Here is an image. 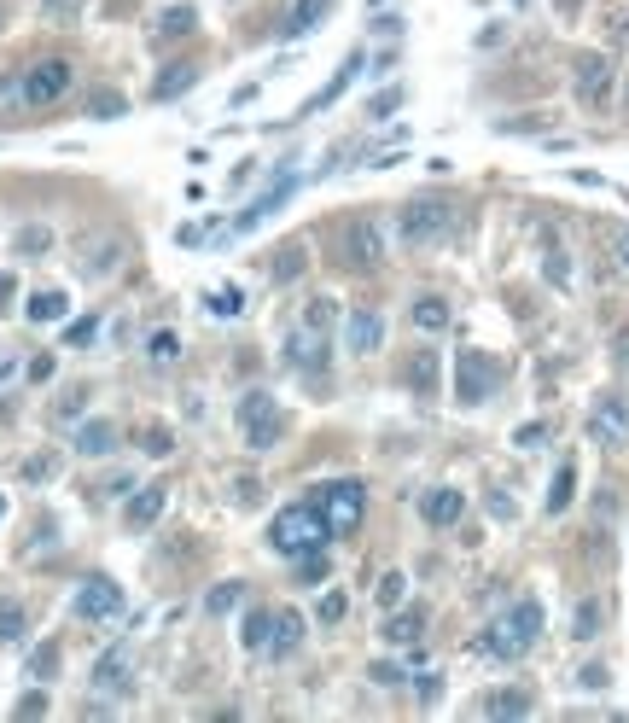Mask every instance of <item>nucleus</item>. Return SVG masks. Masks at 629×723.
<instances>
[{
    "label": "nucleus",
    "mask_w": 629,
    "mask_h": 723,
    "mask_svg": "<svg viewBox=\"0 0 629 723\" xmlns=\"http://www.w3.org/2000/svg\"><path fill=\"white\" fill-rule=\"evenodd\" d=\"M408 321H414L420 333H443V327L455 321V310H449V298H437V292H426V298H414V310H408Z\"/></svg>",
    "instance_id": "aec40b11"
},
{
    "label": "nucleus",
    "mask_w": 629,
    "mask_h": 723,
    "mask_svg": "<svg viewBox=\"0 0 629 723\" xmlns=\"http://www.w3.org/2000/svg\"><path fill=\"white\" fill-rule=\"evenodd\" d=\"M18 251H47V228H24V234H18Z\"/></svg>",
    "instance_id": "09e8293b"
},
{
    "label": "nucleus",
    "mask_w": 629,
    "mask_h": 723,
    "mask_svg": "<svg viewBox=\"0 0 629 723\" xmlns=\"http://www.w3.org/2000/svg\"><path fill=\"white\" fill-rule=\"evenodd\" d=\"M117 111H123L117 94H94V117H117Z\"/></svg>",
    "instance_id": "3c124183"
},
{
    "label": "nucleus",
    "mask_w": 629,
    "mask_h": 723,
    "mask_svg": "<svg viewBox=\"0 0 629 723\" xmlns=\"http://www.w3.org/2000/svg\"><path fill=\"white\" fill-rule=\"evenodd\" d=\"M344 339H350V350H356V356H373V350L385 345V321H379V310H350Z\"/></svg>",
    "instance_id": "dca6fc26"
},
{
    "label": "nucleus",
    "mask_w": 629,
    "mask_h": 723,
    "mask_svg": "<svg viewBox=\"0 0 629 723\" xmlns=\"http://www.w3.org/2000/svg\"><path fill=\"white\" fill-rule=\"evenodd\" d=\"M146 356H152V362H158V368H169V362H175V356H181V339H175V333H169V327H158V333H152V339H146Z\"/></svg>",
    "instance_id": "2f4dec72"
},
{
    "label": "nucleus",
    "mask_w": 629,
    "mask_h": 723,
    "mask_svg": "<svg viewBox=\"0 0 629 723\" xmlns=\"http://www.w3.org/2000/svg\"><path fill=\"white\" fill-rule=\"evenodd\" d=\"M24 479H30V484L53 479V455H35V461H24Z\"/></svg>",
    "instance_id": "a18cd8bd"
},
{
    "label": "nucleus",
    "mask_w": 629,
    "mask_h": 723,
    "mask_svg": "<svg viewBox=\"0 0 629 723\" xmlns=\"http://www.w3.org/2000/svg\"><path fill=\"white\" fill-rule=\"evenodd\" d=\"M373 683H379V689H397V683H402V665H385V659H379V665H373Z\"/></svg>",
    "instance_id": "de8ad7c7"
},
{
    "label": "nucleus",
    "mask_w": 629,
    "mask_h": 723,
    "mask_svg": "<svg viewBox=\"0 0 629 723\" xmlns=\"http://www.w3.org/2000/svg\"><path fill=\"white\" fill-rule=\"evenodd\" d=\"M321 578H327V549L298 554V584H321Z\"/></svg>",
    "instance_id": "c9c22d12"
},
{
    "label": "nucleus",
    "mask_w": 629,
    "mask_h": 723,
    "mask_svg": "<svg viewBox=\"0 0 629 723\" xmlns=\"http://www.w3.org/2000/svg\"><path fill=\"white\" fill-rule=\"evenodd\" d=\"M204 304H210V315H239V304H245V298H239V286H222V292H210Z\"/></svg>",
    "instance_id": "58836bf2"
},
{
    "label": "nucleus",
    "mask_w": 629,
    "mask_h": 723,
    "mask_svg": "<svg viewBox=\"0 0 629 723\" xmlns=\"http://www.w3.org/2000/svg\"><path fill=\"white\" fill-rule=\"evenodd\" d=\"M41 712H47V694H24L18 700V718H41Z\"/></svg>",
    "instance_id": "8fccbe9b"
},
{
    "label": "nucleus",
    "mask_w": 629,
    "mask_h": 723,
    "mask_svg": "<svg viewBox=\"0 0 629 723\" xmlns=\"http://www.w3.org/2000/svg\"><path fill=\"white\" fill-rule=\"evenodd\" d=\"M332 537H338V531H332V519L321 514V502H292V508H280V514L268 519V549H280L286 560L327 549Z\"/></svg>",
    "instance_id": "f257e3e1"
},
{
    "label": "nucleus",
    "mask_w": 629,
    "mask_h": 723,
    "mask_svg": "<svg viewBox=\"0 0 629 723\" xmlns=\"http://www.w3.org/2000/svg\"><path fill=\"white\" fill-rule=\"evenodd\" d=\"M146 449H152V455H169V432H146Z\"/></svg>",
    "instance_id": "6e6d98bb"
},
{
    "label": "nucleus",
    "mask_w": 629,
    "mask_h": 723,
    "mask_svg": "<svg viewBox=\"0 0 629 723\" xmlns=\"http://www.w3.org/2000/svg\"><path fill=\"white\" fill-rule=\"evenodd\" d=\"M420 630H426V613H420V607H408V613H397V619L385 624V642H391V648H414V642H420Z\"/></svg>",
    "instance_id": "b1692460"
},
{
    "label": "nucleus",
    "mask_w": 629,
    "mask_h": 723,
    "mask_svg": "<svg viewBox=\"0 0 629 723\" xmlns=\"http://www.w3.org/2000/svg\"><path fill=\"white\" fill-rule=\"evenodd\" d=\"M373 595H379V607H402V595H408V578H402V572H385Z\"/></svg>",
    "instance_id": "f704fd0d"
},
{
    "label": "nucleus",
    "mask_w": 629,
    "mask_h": 723,
    "mask_svg": "<svg viewBox=\"0 0 629 723\" xmlns=\"http://www.w3.org/2000/svg\"><path fill=\"white\" fill-rule=\"evenodd\" d=\"M542 438H548V426H519V444H542Z\"/></svg>",
    "instance_id": "5fc2aeb1"
},
{
    "label": "nucleus",
    "mask_w": 629,
    "mask_h": 723,
    "mask_svg": "<svg viewBox=\"0 0 629 723\" xmlns=\"http://www.w3.org/2000/svg\"><path fill=\"white\" fill-rule=\"evenodd\" d=\"M233 607H239V584L210 589V613H233Z\"/></svg>",
    "instance_id": "c03bdc74"
},
{
    "label": "nucleus",
    "mask_w": 629,
    "mask_h": 723,
    "mask_svg": "<svg viewBox=\"0 0 629 723\" xmlns=\"http://www.w3.org/2000/svg\"><path fill=\"white\" fill-rule=\"evenodd\" d=\"M344 269H379V263H385V228H379V222H373V216H350V222H344Z\"/></svg>",
    "instance_id": "6e6552de"
},
{
    "label": "nucleus",
    "mask_w": 629,
    "mask_h": 723,
    "mask_svg": "<svg viewBox=\"0 0 629 723\" xmlns=\"http://www.w3.org/2000/svg\"><path fill=\"white\" fill-rule=\"evenodd\" d=\"M362 65H367V53H350V59H344V65H338V76H332L327 88H321V94H315V100H309V111H327V105L338 100V94H344V88H350V82H356V76H362Z\"/></svg>",
    "instance_id": "5701e85b"
},
{
    "label": "nucleus",
    "mask_w": 629,
    "mask_h": 723,
    "mask_svg": "<svg viewBox=\"0 0 629 723\" xmlns=\"http://www.w3.org/2000/svg\"><path fill=\"white\" fill-rule=\"evenodd\" d=\"M292 187H298V175H292V164H280V181L268 187L263 199H251L245 205V216H233V234H251V228H263V216H274V210L292 199Z\"/></svg>",
    "instance_id": "9d476101"
},
{
    "label": "nucleus",
    "mask_w": 629,
    "mask_h": 723,
    "mask_svg": "<svg viewBox=\"0 0 629 723\" xmlns=\"http://www.w3.org/2000/svg\"><path fill=\"white\" fill-rule=\"evenodd\" d=\"M193 82H199V65H169L164 76H158V88H152V94H158V100H175V94H187Z\"/></svg>",
    "instance_id": "bb28decb"
},
{
    "label": "nucleus",
    "mask_w": 629,
    "mask_h": 723,
    "mask_svg": "<svg viewBox=\"0 0 629 723\" xmlns=\"http://www.w3.org/2000/svg\"><path fill=\"white\" fill-rule=\"evenodd\" d=\"M525 712H530V694H525V689L490 694V718H525Z\"/></svg>",
    "instance_id": "7c9ffc66"
},
{
    "label": "nucleus",
    "mask_w": 629,
    "mask_h": 723,
    "mask_svg": "<svg viewBox=\"0 0 629 723\" xmlns=\"http://www.w3.org/2000/svg\"><path fill=\"white\" fill-rule=\"evenodd\" d=\"M315 502H321V514L332 519V531L344 537V531H356L362 514H367V484L362 479H332V484L315 490Z\"/></svg>",
    "instance_id": "0eeeda50"
},
{
    "label": "nucleus",
    "mask_w": 629,
    "mask_h": 723,
    "mask_svg": "<svg viewBox=\"0 0 629 723\" xmlns=\"http://www.w3.org/2000/svg\"><path fill=\"white\" fill-rule=\"evenodd\" d=\"M408 385H414V397H437V350H420L414 362H408Z\"/></svg>",
    "instance_id": "393cba45"
},
{
    "label": "nucleus",
    "mask_w": 629,
    "mask_h": 723,
    "mask_svg": "<svg viewBox=\"0 0 629 723\" xmlns=\"http://www.w3.org/2000/svg\"><path fill=\"white\" fill-rule=\"evenodd\" d=\"M117 613H123V589H117V578L88 572V578L76 584V619L100 624V619H117Z\"/></svg>",
    "instance_id": "1a4fd4ad"
},
{
    "label": "nucleus",
    "mask_w": 629,
    "mask_h": 723,
    "mask_svg": "<svg viewBox=\"0 0 629 723\" xmlns=\"http://www.w3.org/2000/svg\"><path fill=\"white\" fill-rule=\"evenodd\" d=\"M397 228L408 245H443L461 228V210L449 205V199H408L397 216Z\"/></svg>",
    "instance_id": "7ed1b4c3"
},
{
    "label": "nucleus",
    "mask_w": 629,
    "mask_h": 723,
    "mask_svg": "<svg viewBox=\"0 0 629 723\" xmlns=\"http://www.w3.org/2000/svg\"><path fill=\"white\" fill-rule=\"evenodd\" d=\"M606 94H612V65H606L600 53H583V59H577V100L606 105Z\"/></svg>",
    "instance_id": "ddd939ff"
},
{
    "label": "nucleus",
    "mask_w": 629,
    "mask_h": 723,
    "mask_svg": "<svg viewBox=\"0 0 629 723\" xmlns=\"http://www.w3.org/2000/svg\"><path fill=\"white\" fill-rule=\"evenodd\" d=\"M402 105V88H385V94H373V105H367V117H391Z\"/></svg>",
    "instance_id": "37998d69"
},
{
    "label": "nucleus",
    "mask_w": 629,
    "mask_h": 723,
    "mask_svg": "<svg viewBox=\"0 0 629 723\" xmlns=\"http://www.w3.org/2000/svg\"><path fill=\"white\" fill-rule=\"evenodd\" d=\"M344 613H350V601H344V589H327V595H321V624H338V619H344Z\"/></svg>",
    "instance_id": "a19ab883"
},
{
    "label": "nucleus",
    "mask_w": 629,
    "mask_h": 723,
    "mask_svg": "<svg viewBox=\"0 0 629 723\" xmlns=\"http://www.w3.org/2000/svg\"><path fill=\"white\" fill-rule=\"evenodd\" d=\"M571 490H577V467L565 461L560 473H554V484H548V514H565V508H571Z\"/></svg>",
    "instance_id": "c756f323"
},
{
    "label": "nucleus",
    "mask_w": 629,
    "mask_h": 723,
    "mask_svg": "<svg viewBox=\"0 0 629 723\" xmlns=\"http://www.w3.org/2000/svg\"><path fill=\"white\" fill-rule=\"evenodd\" d=\"M123 263V240L117 234H100V240H76V269L88 280H105L111 269Z\"/></svg>",
    "instance_id": "9b49d317"
},
{
    "label": "nucleus",
    "mask_w": 629,
    "mask_h": 723,
    "mask_svg": "<svg viewBox=\"0 0 629 723\" xmlns=\"http://www.w3.org/2000/svg\"><path fill=\"white\" fill-rule=\"evenodd\" d=\"M164 502H169V484H146V490H140V496L129 502V531H146V525H158Z\"/></svg>",
    "instance_id": "6ab92c4d"
},
{
    "label": "nucleus",
    "mask_w": 629,
    "mask_h": 723,
    "mask_svg": "<svg viewBox=\"0 0 629 723\" xmlns=\"http://www.w3.org/2000/svg\"><path fill=\"white\" fill-rule=\"evenodd\" d=\"M542 642V601L536 595H525V601H513L507 613H501L484 636H478V654L490 659H525L530 648Z\"/></svg>",
    "instance_id": "f03ea898"
},
{
    "label": "nucleus",
    "mask_w": 629,
    "mask_h": 723,
    "mask_svg": "<svg viewBox=\"0 0 629 723\" xmlns=\"http://www.w3.org/2000/svg\"><path fill=\"white\" fill-rule=\"evenodd\" d=\"M595 630H600V607L583 601V607H577V642H595Z\"/></svg>",
    "instance_id": "ea45409f"
},
{
    "label": "nucleus",
    "mask_w": 629,
    "mask_h": 723,
    "mask_svg": "<svg viewBox=\"0 0 629 723\" xmlns=\"http://www.w3.org/2000/svg\"><path fill=\"white\" fill-rule=\"evenodd\" d=\"M94 333H100V321H94V315H82V321H76V327H70L65 339H70V345H88V339H94Z\"/></svg>",
    "instance_id": "49530a36"
},
{
    "label": "nucleus",
    "mask_w": 629,
    "mask_h": 723,
    "mask_svg": "<svg viewBox=\"0 0 629 723\" xmlns=\"http://www.w3.org/2000/svg\"><path fill=\"white\" fill-rule=\"evenodd\" d=\"M606 257H612V269L618 275H629V228L618 222V228H606Z\"/></svg>",
    "instance_id": "473e14b6"
},
{
    "label": "nucleus",
    "mask_w": 629,
    "mask_h": 723,
    "mask_svg": "<svg viewBox=\"0 0 629 723\" xmlns=\"http://www.w3.org/2000/svg\"><path fill=\"white\" fill-rule=\"evenodd\" d=\"M496 385H501V368L484 350H461V356H455V403L478 409V403L496 397Z\"/></svg>",
    "instance_id": "39448f33"
},
{
    "label": "nucleus",
    "mask_w": 629,
    "mask_h": 723,
    "mask_svg": "<svg viewBox=\"0 0 629 723\" xmlns=\"http://www.w3.org/2000/svg\"><path fill=\"white\" fill-rule=\"evenodd\" d=\"M70 88H76V65L53 53V59H35V65L24 70V88H18V94H24V105H30V111H47V105L65 100Z\"/></svg>",
    "instance_id": "20e7f679"
},
{
    "label": "nucleus",
    "mask_w": 629,
    "mask_h": 723,
    "mask_svg": "<svg viewBox=\"0 0 629 723\" xmlns=\"http://www.w3.org/2000/svg\"><path fill=\"white\" fill-rule=\"evenodd\" d=\"M24 607H18V601H0V642H18V636H24Z\"/></svg>",
    "instance_id": "72a5a7b5"
},
{
    "label": "nucleus",
    "mask_w": 629,
    "mask_h": 723,
    "mask_svg": "<svg viewBox=\"0 0 629 723\" xmlns=\"http://www.w3.org/2000/svg\"><path fill=\"white\" fill-rule=\"evenodd\" d=\"M542 275L554 280V286H571V257H565L560 245H548V263H542Z\"/></svg>",
    "instance_id": "e433bc0d"
},
{
    "label": "nucleus",
    "mask_w": 629,
    "mask_h": 723,
    "mask_svg": "<svg viewBox=\"0 0 629 723\" xmlns=\"http://www.w3.org/2000/svg\"><path fill=\"white\" fill-rule=\"evenodd\" d=\"M268 636H274V613H268V607H251V613H245V648L263 654Z\"/></svg>",
    "instance_id": "cd10ccee"
},
{
    "label": "nucleus",
    "mask_w": 629,
    "mask_h": 723,
    "mask_svg": "<svg viewBox=\"0 0 629 723\" xmlns=\"http://www.w3.org/2000/svg\"><path fill=\"white\" fill-rule=\"evenodd\" d=\"M327 12H332V0H298V6L286 12L280 35H286V41H298V35H309L315 24H321V18H327Z\"/></svg>",
    "instance_id": "412c9836"
},
{
    "label": "nucleus",
    "mask_w": 629,
    "mask_h": 723,
    "mask_svg": "<svg viewBox=\"0 0 629 723\" xmlns=\"http://www.w3.org/2000/svg\"><path fill=\"white\" fill-rule=\"evenodd\" d=\"M414 683H420V700H426V706L437 700V689H443V677H437V671H426V677H414Z\"/></svg>",
    "instance_id": "603ef678"
},
{
    "label": "nucleus",
    "mask_w": 629,
    "mask_h": 723,
    "mask_svg": "<svg viewBox=\"0 0 629 723\" xmlns=\"http://www.w3.org/2000/svg\"><path fill=\"white\" fill-rule=\"evenodd\" d=\"M309 269V245L303 240H292V245H280V251H268L263 257V275H268V286H292V280Z\"/></svg>",
    "instance_id": "2eb2a0df"
},
{
    "label": "nucleus",
    "mask_w": 629,
    "mask_h": 723,
    "mask_svg": "<svg viewBox=\"0 0 629 723\" xmlns=\"http://www.w3.org/2000/svg\"><path fill=\"white\" fill-rule=\"evenodd\" d=\"M577 6H583V0H560V12H577Z\"/></svg>",
    "instance_id": "13d9d810"
},
{
    "label": "nucleus",
    "mask_w": 629,
    "mask_h": 723,
    "mask_svg": "<svg viewBox=\"0 0 629 723\" xmlns=\"http://www.w3.org/2000/svg\"><path fill=\"white\" fill-rule=\"evenodd\" d=\"M53 665H59V648L47 642V648H41V654L30 659V677H35V683H47V677H53Z\"/></svg>",
    "instance_id": "79ce46f5"
},
{
    "label": "nucleus",
    "mask_w": 629,
    "mask_h": 723,
    "mask_svg": "<svg viewBox=\"0 0 629 723\" xmlns=\"http://www.w3.org/2000/svg\"><path fill=\"white\" fill-rule=\"evenodd\" d=\"M0 304H12V275H0Z\"/></svg>",
    "instance_id": "4d7b16f0"
},
{
    "label": "nucleus",
    "mask_w": 629,
    "mask_h": 723,
    "mask_svg": "<svg viewBox=\"0 0 629 723\" xmlns=\"http://www.w3.org/2000/svg\"><path fill=\"white\" fill-rule=\"evenodd\" d=\"M420 514H426V525H437V531H449V525H461V514H466V496L455 490V484H437V490H426V496H420Z\"/></svg>",
    "instance_id": "f8f14e48"
},
{
    "label": "nucleus",
    "mask_w": 629,
    "mask_h": 723,
    "mask_svg": "<svg viewBox=\"0 0 629 723\" xmlns=\"http://www.w3.org/2000/svg\"><path fill=\"white\" fill-rule=\"evenodd\" d=\"M193 24H199L193 6H169L164 18H158V35H164V41H181V35H193Z\"/></svg>",
    "instance_id": "c85d7f7f"
},
{
    "label": "nucleus",
    "mask_w": 629,
    "mask_h": 723,
    "mask_svg": "<svg viewBox=\"0 0 629 723\" xmlns=\"http://www.w3.org/2000/svg\"><path fill=\"white\" fill-rule=\"evenodd\" d=\"M373 6H379V0H373Z\"/></svg>",
    "instance_id": "052dcab7"
},
{
    "label": "nucleus",
    "mask_w": 629,
    "mask_h": 723,
    "mask_svg": "<svg viewBox=\"0 0 629 723\" xmlns=\"http://www.w3.org/2000/svg\"><path fill=\"white\" fill-rule=\"evenodd\" d=\"M332 310H338L332 298H315V304H303V327H315V333H327V327H332Z\"/></svg>",
    "instance_id": "4c0bfd02"
},
{
    "label": "nucleus",
    "mask_w": 629,
    "mask_h": 723,
    "mask_svg": "<svg viewBox=\"0 0 629 723\" xmlns=\"http://www.w3.org/2000/svg\"><path fill=\"white\" fill-rule=\"evenodd\" d=\"M65 310H70V298H65V292H53V286H47V292H30V304H24L30 321H59Z\"/></svg>",
    "instance_id": "a878e982"
},
{
    "label": "nucleus",
    "mask_w": 629,
    "mask_h": 723,
    "mask_svg": "<svg viewBox=\"0 0 629 723\" xmlns=\"http://www.w3.org/2000/svg\"><path fill=\"white\" fill-rule=\"evenodd\" d=\"M76 449H82V455H111V449H117V420H82Z\"/></svg>",
    "instance_id": "4be33fe9"
},
{
    "label": "nucleus",
    "mask_w": 629,
    "mask_h": 723,
    "mask_svg": "<svg viewBox=\"0 0 629 723\" xmlns=\"http://www.w3.org/2000/svg\"><path fill=\"white\" fill-rule=\"evenodd\" d=\"M239 426H245V444L251 449H274L286 438V414L274 409L268 391H245L239 397Z\"/></svg>",
    "instance_id": "423d86ee"
},
{
    "label": "nucleus",
    "mask_w": 629,
    "mask_h": 723,
    "mask_svg": "<svg viewBox=\"0 0 629 723\" xmlns=\"http://www.w3.org/2000/svg\"><path fill=\"white\" fill-rule=\"evenodd\" d=\"M303 630H309V624H303V613L280 607V613H274V636H268V654H274V659L298 654V648H303Z\"/></svg>",
    "instance_id": "f3484780"
},
{
    "label": "nucleus",
    "mask_w": 629,
    "mask_h": 723,
    "mask_svg": "<svg viewBox=\"0 0 629 723\" xmlns=\"http://www.w3.org/2000/svg\"><path fill=\"white\" fill-rule=\"evenodd\" d=\"M94 689H100V694H123V689H129V648L100 654V665H94Z\"/></svg>",
    "instance_id": "a211bd4d"
},
{
    "label": "nucleus",
    "mask_w": 629,
    "mask_h": 723,
    "mask_svg": "<svg viewBox=\"0 0 629 723\" xmlns=\"http://www.w3.org/2000/svg\"><path fill=\"white\" fill-rule=\"evenodd\" d=\"M0 514H6V496H0Z\"/></svg>",
    "instance_id": "bf43d9fd"
},
{
    "label": "nucleus",
    "mask_w": 629,
    "mask_h": 723,
    "mask_svg": "<svg viewBox=\"0 0 629 723\" xmlns=\"http://www.w3.org/2000/svg\"><path fill=\"white\" fill-rule=\"evenodd\" d=\"M577 683H583V689H606V665H589V671H583Z\"/></svg>",
    "instance_id": "864d4df0"
},
{
    "label": "nucleus",
    "mask_w": 629,
    "mask_h": 723,
    "mask_svg": "<svg viewBox=\"0 0 629 723\" xmlns=\"http://www.w3.org/2000/svg\"><path fill=\"white\" fill-rule=\"evenodd\" d=\"M286 362H292V368H303V374H321V368H327V333L298 327V333L286 339Z\"/></svg>",
    "instance_id": "4468645a"
}]
</instances>
